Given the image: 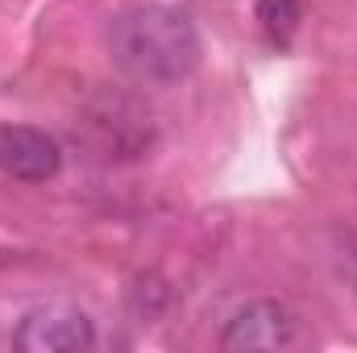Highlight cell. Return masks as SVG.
Wrapping results in <instances>:
<instances>
[{"mask_svg": "<svg viewBox=\"0 0 357 353\" xmlns=\"http://www.w3.org/2000/svg\"><path fill=\"white\" fill-rule=\"evenodd\" d=\"M13 345L25 353H84L96 350V324L84 308L50 299V303L29 308L17 320Z\"/></svg>", "mask_w": 357, "mask_h": 353, "instance_id": "cell-2", "label": "cell"}, {"mask_svg": "<svg viewBox=\"0 0 357 353\" xmlns=\"http://www.w3.org/2000/svg\"><path fill=\"white\" fill-rule=\"evenodd\" d=\"M345 266H349V278L357 283V233L345 241Z\"/></svg>", "mask_w": 357, "mask_h": 353, "instance_id": "cell-6", "label": "cell"}, {"mask_svg": "<svg viewBox=\"0 0 357 353\" xmlns=\"http://www.w3.org/2000/svg\"><path fill=\"white\" fill-rule=\"evenodd\" d=\"M303 8H307V0H258V21H262L266 38L278 50H287L295 42V29L303 21Z\"/></svg>", "mask_w": 357, "mask_h": 353, "instance_id": "cell-5", "label": "cell"}, {"mask_svg": "<svg viewBox=\"0 0 357 353\" xmlns=\"http://www.w3.org/2000/svg\"><path fill=\"white\" fill-rule=\"evenodd\" d=\"M63 171V150L46 129L33 125H0V175L17 183H46Z\"/></svg>", "mask_w": 357, "mask_h": 353, "instance_id": "cell-4", "label": "cell"}, {"mask_svg": "<svg viewBox=\"0 0 357 353\" xmlns=\"http://www.w3.org/2000/svg\"><path fill=\"white\" fill-rule=\"evenodd\" d=\"M108 54L133 84L175 88L195 75L204 42L183 0H133L108 25Z\"/></svg>", "mask_w": 357, "mask_h": 353, "instance_id": "cell-1", "label": "cell"}, {"mask_svg": "<svg viewBox=\"0 0 357 353\" xmlns=\"http://www.w3.org/2000/svg\"><path fill=\"white\" fill-rule=\"evenodd\" d=\"M291 345H299V320L278 299L241 303L220 329V350H291Z\"/></svg>", "mask_w": 357, "mask_h": 353, "instance_id": "cell-3", "label": "cell"}]
</instances>
